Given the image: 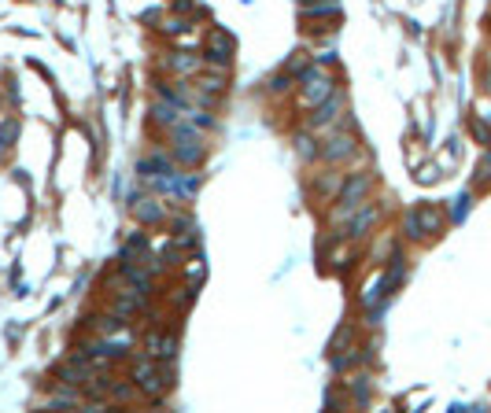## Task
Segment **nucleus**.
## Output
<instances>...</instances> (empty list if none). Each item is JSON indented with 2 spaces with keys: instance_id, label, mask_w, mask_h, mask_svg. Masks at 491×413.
I'll use <instances>...</instances> for the list:
<instances>
[{
  "instance_id": "nucleus-2",
  "label": "nucleus",
  "mask_w": 491,
  "mask_h": 413,
  "mask_svg": "<svg viewBox=\"0 0 491 413\" xmlns=\"http://www.w3.org/2000/svg\"><path fill=\"white\" fill-rule=\"evenodd\" d=\"M366 192H370V173H355L351 181L340 185V200H336V210H333V225H344L351 222L358 207L366 203Z\"/></svg>"
},
{
  "instance_id": "nucleus-16",
  "label": "nucleus",
  "mask_w": 491,
  "mask_h": 413,
  "mask_svg": "<svg viewBox=\"0 0 491 413\" xmlns=\"http://www.w3.org/2000/svg\"><path fill=\"white\" fill-rule=\"evenodd\" d=\"M300 155H314V144H310V137H300Z\"/></svg>"
},
{
  "instance_id": "nucleus-7",
  "label": "nucleus",
  "mask_w": 491,
  "mask_h": 413,
  "mask_svg": "<svg viewBox=\"0 0 491 413\" xmlns=\"http://www.w3.org/2000/svg\"><path fill=\"white\" fill-rule=\"evenodd\" d=\"M351 155H355V137L348 133L344 126L333 129V133L325 137V144H322V159H325V163H344V159H351Z\"/></svg>"
},
{
  "instance_id": "nucleus-14",
  "label": "nucleus",
  "mask_w": 491,
  "mask_h": 413,
  "mask_svg": "<svg viewBox=\"0 0 491 413\" xmlns=\"http://www.w3.org/2000/svg\"><path fill=\"white\" fill-rule=\"evenodd\" d=\"M473 133L484 141V144H491V133H487V126H480V122H473Z\"/></svg>"
},
{
  "instance_id": "nucleus-13",
  "label": "nucleus",
  "mask_w": 491,
  "mask_h": 413,
  "mask_svg": "<svg viewBox=\"0 0 491 413\" xmlns=\"http://www.w3.org/2000/svg\"><path fill=\"white\" fill-rule=\"evenodd\" d=\"M340 185H344V178H340L336 170H329V173H325V181H318V188H322L325 195H336V188H340Z\"/></svg>"
},
{
  "instance_id": "nucleus-6",
  "label": "nucleus",
  "mask_w": 491,
  "mask_h": 413,
  "mask_svg": "<svg viewBox=\"0 0 491 413\" xmlns=\"http://www.w3.org/2000/svg\"><path fill=\"white\" fill-rule=\"evenodd\" d=\"M233 37L229 34H222V30H211L207 34V41H203V63L207 67H229V59H233Z\"/></svg>"
},
{
  "instance_id": "nucleus-12",
  "label": "nucleus",
  "mask_w": 491,
  "mask_h": 413,
  "mask_svg": "<svg viewBox=\"0 0 491 413\" xmlns=\"http://www.w3.org/2000/svg\"><path fill=\"white\" fill-rule=\"evenodd\" d=\"M174 159H178V163H200V159H203V144H200V141H181V144H174Z\"/></svg>"
},
{
  "instance_id": "nucleus-4",
  "label": "nucleus",
  "mask_w": 491,
  "mask_h": 413,
  "mask_svg": "<svg viewBox=\"0 0 491 413\" xmlns=\"http://www.w3.org/2000/svg\"><path fill=\"white\" fill-rule=\"evenodd\" d=\"M443 229V210L440 207H417L414 214H407V236L414 240H429Z\"/></svg>"
},
{
  "instance_id": "nucleus-10",
  "label": "nucleus",
  "mask_w": 491,
  "mask_h": 413,
  "mask_svg": "<svg viewBox=\"0 0 491 413\" xmlns=\"http://www.w3.org/2000/svg\"><path fill=\"white\" fill-rule=\"evenodd\" d=\"M166 67L174 71V74H196V71H203V67H207V63H203V56L178 52V56H166Z\"/></svg>"
},
{
  "instance_id": "nucleus-8",
  "label": "nucleus",
  "mask_w": 491,
  "mask_h": 413,
  "mask_svg": "<svg viewBox=\"0 0 491 413\" xmlns=\"http://www.w3.org/2000/svg\"><path fill=\"white\" fill-rule=\"evenodd\" d=\"M144 351L152 355L156 362H170V358H174V351H178V340L166 336V332H148L144 336Z\"/></svg>"
},
{
  "instance_id": "nucleus-5",
  "label": "nucleus",
  "mask_w": 491,
  "mask_h": 413,
  "mask_svg": "<svg viewBox=\"0 0 491 413\" xmlns=\"http://www.w3.org/2000/svg\"><path fill=\"white\" fill-rule=\"evenodd\" d=\"M344 96L333 93L325 103H318L314 107V115H310V133H333V129H340V122H344Z\"/></svg>"
},
{
  "instance_id": "nucleus-15",
  "label": "nucleus",
  "mask_w": 491,
  "mask_h": 413,
  "mask_svg": "<svg viewBox=\"0 0 491 413\" xmlns=\"http://www.w3.org/2000/svg\"><path fill=\"white\" fill-rule=\"evenodd\" d=\"M477 181H491V155L480 163V178H477Z\"/></svg>"
},
{
  "instance_id": "nucleus-3",
  "label": "nucleus",
  "mask_w": 491,
  "mask_h": 413,
  "mask_svg": "<svg viewBox=\"0 0 491 413\" xmlns=\"http://www.w3.org/2000/svg\"><path fill=\"white\" fill-rule=\"evenodd\" d=\"M336 93V81L322 71H307L303 74V85H300V103L303 107H318V103H325L329 96Z\"/></svg>"
},
{
  "instance_id": "nucleus-1",
  "label": "nucleus",
  "mask_w": 491,
  "mask_h": 413,
  "mask_svg": "<svg viewBox=\"0 0 491 413\" xmlns=\"http://www.w3.org/2000/svg\"><path fill=\"white\" fill-rule=\"evenodd\" d=\"M133 384L144 391V395L159 399L163 391L174 384V369H170V362H159V365H156L152 355H148V358H137V362H133Z\"/></svg>"
},
{
  "instance_id": "nucleus-9",
  "label": "nucleus",
  "mask_w": 491,
  "mask_h": 413,
  "mask_svg": "<svg viewBox=\"0 0 491 413\" xmlns=\"http://www.w3.org/2000/svg\"><path fill=\"white\" fill-rule=\"evenodd\" d=\"M377 218H380V207H373V203L366 207V203H362V207H358V214L348 222V233H351V236H366V233H370V225H373Z\"/></svg>"
},
{
  "instance_id": "nucleus-11",
  "label": "nucleus",
  "mask_w": 491,
  "mask_h": 413,
  "mask_svg": "<svg viewBox=\"0 0 491 413\" xmlns=\"http://www.w3.org/2000/svg\"><path fill=\"white\" fill-rule=\"evenodd\" d=\"M133 214H137V218L141 222H163V207L156 203V200H148V195H141V200H133Z\"/></svg>"
}]
</instances>
